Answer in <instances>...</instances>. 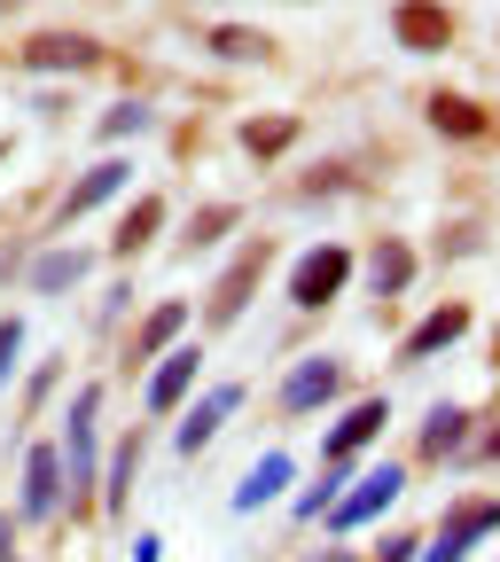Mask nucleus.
I'll return each mask as SVG.
<instances>
[{
	"instance_id": "1",
	"label": "nucleus",
	"mask_w": 500,
	"mask_h": 562,
	"mask_svg": "<svg viewBox=\"0 0 500 562\" xmlns=\"http://www.w3.org/2000/svg\"><path fill=\"white\" fill-rule=\"evenodd\" d=\"M274 266H281V243L274 235H235L227 243V258H220V273L203 281V297H196V336L211 344V336H235L243 328V313L258 305V290L274 281Z\"/></svg>"
},
{
	"instance_id": "2",
	"label": "nucleus",
	"mask_w": 500,
	"mask_h": 562,
	"mask_svg": "<svg viewBox=\"0 0 500 562\" xmlns=\"http://www.w3.org/2000/svg\"><path fill=\"white\" fill-rule=\"evenodd\" d=\"M407 461L391 453V461H360L344 476V492L329 501V516H321V539H352V531H368V524H391L399 516V492H407Z\"/></svg>"
},
{
	"instance_id": "3",
	"label": "nucleus",
	"mask_w": 500,
	"mask_h": 562,
	"mask_svg": "<svg viewBox=\"0 0 500 562\" xmlns=\"http://www.w3.org/2000/svg\"><path fill=\"white\" fill-rule=\"evenodd\" d=\"M16 70H32V79H95V70L118 63V47L102 32H79V24H40L9 47Z\"/></svg>"
},
{
	"instance_id": "4",
	"label": "nucleus",
	"mask_w": 500,
	"mask_h": 562,
	"mask_svg": "<svg viewBox=\"0 0 500 562\" xmlns=\"http://www.w3.org/2000/svg\"><path fill=\"white\" fill-rule=\"evenodd\" d=\"M352 391V360L344 351H305V360H290L281 368V383H274V422H313V414H336Z\"/></svg>"
},
{
	"instance_id": "5",
	"label": "nucleus",
	"mask_w": 500,
	"mask_h": 562,
	"mask_svg": "<svg viewBox=\"0 0 500 562\" xmlns=\"http://www.w3.org/2000/svg\"><path fill=\"white\" fill-rule=\"evenodd\" d=\"M492 539H500V492L477 484V492H454V501L438 508V524H422V554L414 562H469Z\"/></svg>"
},
{
	"instance_id": "6",
	"label": "nucleus",
	"mask_w": 500,
	"mask_h": 562,
	"mask_svg": "<svg viewBox=\"0 0 500 562\" xmlns=\"http://www.w3.org/2000/svg\"><path fill=\"white\" fill-rule=\"evenodd\" d=\"M352 281H360V250H352V243H313V250L290 258L281 297H290L298 321H321V313H336V297L352 290Z\"/></svg>"
},
{
	"instance_id": "7",
	"label": "nucleus",
	"mask_w": 500,
	"mask_h": 562,
	"mask_svg": "<svg viewBox=\"0 0 500 562\" xmlns=\"http://www.w3.org/2000/svg\"><path fill=\"white\" fill-rule=\"evenodd\" d=\"M422 125H431L446 149H469V157L500 149V102H485L469 87H422Z\"/></svg>"
},
{
	"instance_id": "8",
	"label": "nucleus",
	"mask_w": 500,
	"mask_h": 562,
	"mask_svg": "<svg viewBox=\"0 0 500 562\" xmlns=\"http://www.w3.org/2000/svg\"><path fill=\"white\" fill-rule=\"evenodd\" d=\"M24 531H55L63 524V446L55 430H32V446L16 453V508H9Z\"/></svg>"
},
{
	"instance_id": "9",
	"label": "nucleus",
	"mask_w": 500,
	"mask_h": 562,
	"mask_svg": "<svg viewBox=\"0 0 500 562\" xmlns=\"http://www.w3.org/2000/svg\"><path fill=\"white\" fill-rule=\"evenodd\" d=\"M243 406H251V383H243V375L203 383V391H196V398H188V406L165 422V430H173V453H180V461H203L211 446H220V430H227V422H235Z\"/></svg>"
},
{
	"instance_id": "10",
	"label": "nucleus",
	"mask_w": 500,
	"mask_h": 562,
	"mask_svg": "<svg viewBox=\"0 0 500 562\" xmlns=\"http://www.w3.org/2000/svg\"><path fill=\"white\" fill-rule=\"evenodd\" d=\"M133 188V157L125 149H110V157H95L79 180H70L55 203H47V243H63L70 227H79V220H95V211H110L118 195Z\"/></svg>"
},
{
	"instance_id": "11",
	"label": "nucleus",
	"mask_w": 500,
	"mask_h": 562,
	"mask_svg": "<svg viewBox=\"0 0 500 562\" xmlns=\"http://www.w3.org/2000/svg\"><path fill=\"white\" fill-rule=\"evenodd\" d=\"M384 430H391V391H352V398L336 406V422L321 430V469H344V476H352Z\"/></svg>"
},
{
	"instance_id": "12",
	"label": "nucleus",
	"mask_w": 500,
	"mask_h": 562,
	"mask_svg": "<svg viewBox=\"0 0 500 562\" xmlns=\"http://www.w3.org/2000/svg\"><path fill=\"white\" fill-rule=\"evenodd\" d=\"M141 469H149V422H133V430H118V438L102 446L95 524H110V531H125V524H133V484H141Z\"/></svg>"
},
{
	"instance_id": "13",
	"label": "nucleus",
	"mask_w": 500,
	"mask_h": 562,
	"mask_svg": "<svg viewBox=\"0 0 500 562\" xmlns=\"http://www.w3.org/2000/svg\"><path fill=\"white\" fill-rule=\"evenodd\" d=\"M384 40L399 55H414V63H431V55L462 47V9H454V0H391V9H384Z\"/></svg>"
},
{
	"instance_id": "14",
	"label": "nucleus",
	"mask_w": 500,
	"mask_h": 562,
	"mask_svg": "<svg viewBox=\"0 0 500 562\" xmlns=\"http://www.w3.org/2000/svg\"><path fill=\"white\" fill-rule=\"evenodd\" d=\"M173 235V195L165 188H141L118 220H110V243H102V266H118V273H133L141 258H149L157 243Z\"/></svg>"
},
{
	"instance_id": "15",
	"label": "nucleus",
	"mask_w": 500,
	"mask_h": 562,
	"mask_svg": "<svg viewBox=\"0 0 500 562\" xmlns=\"http://www.w3.org/2000/svg\"><path fill=\"white\" fill-rule=\"evenodd\" d=\"M188 321H196V305H188L180 290H173V297H157L149 313H141V321L118 336V375H125V383H133V375H149V368L165 360V351L188 336Z\"/></svg>"
},
{
	"instance_id": "16",
	"label": "nucleus",
	"mask_w": 500,
	"mask_h": 562,
	"mask_svg": "<svg viewBox=\"0 0 500 562\" xmlns=\"http://www.w3.org/2000/svg\"><path fill=\"white\" fill-rule=\"evenodd\" d=\"M196 391H203V336H180V344L165 351V360H157L149 375H141V422L157 430V422H173Z\"/></svg>"
},
{
	"instance_id": "17",
	"label": "nucleus",
	"mask_w": 500,
	"mask_h": 562,
	"mask_svg": "<svg viewBox=\"0 0 500 562\" xmlns=\"http://www.w3.org/2000/svg\"><path fill=\"white\" fill-rule=\"evenodd\" d=\"M469 430H477V406H462V398H431L399 461H407L414 476H446V461L462 453V438H469Z\"/></svg>"
},
{
	"instance_id": "18",
	"label": "nucleus",
	"mask_w": 500,
	"mask_h": 562,
	"mask_svg": "<svg viewBox=\"0 0 500 562\" xmlns=\"http://www.w3.org/2000/svg\"><path fill=\"white\" fill-rule=\"evenodd\" d=\"M469 336H477V305L469 297H438L431 313L391 344V368H431V360H446V351L469 344Z\"/></svg>"
},
{
	"instance_id": "19",
	"label": "nucleus",
	"mask_w": 500,
	"mask_h": 562,
	"mask_svg": "<svg viewBox=\"0 0 500 562\" xmlns=\"http://www.w3.org/2000/svg\"><path fill=\"white\" fill-rule=\"evenodd\" d=\"M422 281V243H407V235H376L368 250H360V290L376 297V313H391L407 290Z\"/></svg>"
},
{
	"instance_id": "20",
	"label": "nucleus",
	"mask_w": 500,
	"mask_h": 562,
	"mask_svg": "<svg viewBox=\"0 0 500 562\" xmlns=\"http://www.w3.org/2000/svg\"><path fill=\"white\" fill-rule=\"evenodd\" d=\"M95 273H102V250L95 243H47V250L24 258V290L32 297H79Z\"/></svg>"
},
{
	"instance_id": "21",
	"label": "nucleus",
	"mask_w": 500,
	"mask_h": 562,
	"mask_svg": "<svg viewBox=\"0 0 500 562\" xmlns=\"http://www.w3.org/2000/svg\"><path fill=\"white\" fill-rule=\"evenodd\" d=\"M235 149H243L258 172H274L281 157L305 149V117H298V110H251V117H235Z\"/></svg>"
},
{
	"instance_id": "22",
	"label": "nucleus",
	"mask_w": 500,
	"mask_h": 562,
	"mask_svg": "<svg viewBox=\"0 0 500 562\" xmlns=\"http://www.w3.org/2000/svg\"><path fill=\"white\" fill-rule=\"evenodd\" d=\"M243 227H251V203H227V195H211V203H196V211H188V220H173V258L227 250Z\"/></svg>"
},
{
	"instance_id": "23",
	"label": "nucleus",
	"mask_w": 500,
	"mask_h": 562,
	"mask_svg": "<svg viewBox=\"0 0 500 562\" xmlns=\"http://www.w3.org/2000/svg\"><path fill=\"white\" fill-rule=\"evenodd\" d=\"M298 476H305V469H298V453H290V446H266V453H258V461L235 476L227 508H235V516H258V508H274V501H290V492H298Z\"/></svg>"
},
{
	"instance_id": "24",
	"label": "nucleus",
	"mask_w": 500,
	"mask_h": 562,
	"mask_svg": "<svg viewBox=\"0 0 500 562\" xmlns=\"http://www.w3.org/2000/svg\"><path fill=\"white\" fill-rule=\"evenodd\" d=\"M196 40H203L211 63H227V70H274L281 63V40L258 32V24H203Z\"/></svg>"
},
{
	"instance_id": "25",
	"label": "nucleus",
	"mask_w": 500,
	"mask_h": 562,
	"mask_svg": "<svg viewBox=\"0 0 500 562\" xmlns=\"http://www.w3.org/2000/svg\"><path fill=\"white\" fill-rule=\"evenodd\" d=\"M352 188H360V165H352V157H321V165H298L290 180H281V203H336V195H352Z\"/></svg>"
},
{
	"instance_id": "26",
	"label": "nucleus",
	"mask_w": 500,
	"mask_h": 562,
	"mask_svg": "<svg viewBox=\"0 0 500 562\" xmlns=\"http://www.w3.org/2000/svg\"><path fill=\"white\" fill-rule=\"evenodd\" d=\"M485 243H492V211H446L422 258H431V266H462V258H477Z\"/></svg>"
},
{
	"instance_id": "27",
	"label": "nucleus",
	"mask_w": 500,
	"mask_h": 562,
	"mask_svg": "<svg viewBox=\"0 0 500 562\" xmlns=\"http://www.w3.org/2000/svg\"><path fill=\"white\" fill-rule=\"evenodd\" d=\"M446 469H454V476H500V398L477 406V430L462 438V453H454Z\"/></svg>"
},
{
	"instance_id": "28",
	"label": "nucleus",
	"mask_w": 500,
	"mask_h": 562,
	"mask_svg": "<svg viewBox=\"0 0 500 562\" xmlns=\"http://www.w3.org/2000/svg\"><path fill=\"white\" fill-rule=\"evenodd\" d=\"M149 125H157V102H149V94H118V102L95 117V140H102V157H110V149H125V140H141Z\"/></svg>"
},
{
	"instance_id": "29",
	"label": "nucleus",
	"mask_w": 500,
	"mask_h": 562,
	"mask_svg": "<svg viewBox=\"0 0 500 562\" xmlns=\"http://www.w3.org/2000/svg\"><path fill=\"white\" fill-rule=\"evenodd\" d=\"M63 375H70V351H47L40 368H24V375H16V422H24V430L47 414V398L63 391Z\"/></svg>"
},
{
	"instance_id": "30",
	"label": "nucleus",
	"mask_w": 500,
	"mask_h": 562,
	"mask_svg": "<svg viewBox=\"0 0 500 562\" xmlns=\"http://www.w3.org/2000/svg\"><path fill=\"white\" fill-rule=\"evenodd\" d=\"M336 492H344V469H313V476H298V492H290V524H321Z\"/></svg>"
},
{
	"instance_id": "31",
	"label": "nucleus",
	"mask_w": 500,
	"mask_h": 562,
	"mask_svg": "<svg viewBox=\"0 0 500 562\" xmlns=\"http://www.w3.org/2000/svg\"><path fill=\"white\" fill-rule=\"evenodd\" d=\"M24 336H32V321L0 305V398H9V383L24 375Z\"/></svg>"
},
{
	"instance_id": "32",
	"label": "nucleus",
	"mask_w": 500,
	"mask_h": 562,
	"mask_svg": "<svg viewBox=\"0 0 500 562\" xmlns=\"http://www.w3.org/2000/svg\"><path fill=\"white\" fill-rule=\"evenodd\" d=\"M414 554H422V524H391L360 562H414Z\"/></svg>"
},
{
	"instance_id": "33",
	"label": "nucleus",
	"mask_w": 500,
	"mask_h": 562,
	"mask_svg": "<svg viewBox=\"0 0 500 562\" xmlns=\"http://www.w3.org/2000/svg\"><path fill=\"white\" fill-rule=\"evenodd\" d=\"M305 562H360V554H352V547H344V539H321V547H313V554H305Z\"/></svg>"
},
{
	"instance_id": "34",
	"label": "nucleus",
	"mask_w": 500,
	"mask_h": 562,
	"mask_svg": "<svg viewBox=\"0 0 500 562\" xmlns=\"http://www.w3.org/2000/svg\"><path fill=\"white\" fill-rule=\"evenodd\" d=\"M157 554H165V539H157V531H133V562H157Z\"/></svg>"
},
{
	"instance_id": "35",
	"label": "nucleus",
	"mask_w": 500,
	"mask_h": 562,
	"mask_svg": "<svg viewBox=\"0 0 500 562\" xmlns=\"http://www.w3.org/2000/svg\"><path fill=\"white\" fill-rule=\"evenodd\" d=\"M485 368L500 375V321H492V336H485Z\"/></svg>"
},
{
	"instance_id": "36",
	"label": "nucleus",
	"mask_w": 500,
	"mask_h": 562,
	"mask_svg": "<svg viewBox=\"0 0 500 562\" xmlns=\"http://www.w3.org/2000/svg\"><path fill=\"white\" fill-rule=\"evenodd\" d=\"M32 9V0H0V24H9V16H24Z\"/></svg>"
},
{
	"instance_id": "37",
	"label": "nucleus",
	"mask_w": 500,
	"mask_h": 562,
	"mask_svg": "<svg viewBox=\"0 0 500 562\" xmlns=\"http://www.w3.org/2000/svg\"><path fill=\"white\" fill-rule=\"evenodd\" d=\"M9 157H16V133H0V165H9Z\"/></svg>"
},
{
	"instance_id": "38",
	"label": "nucleus",
	"mask_w": 500,
	"mask_h": 562,
	"mask_svg": "<svg viewBox=\"0 0 500 562\" xmlns=\"http://www.w3.org/2000/svg\"><path fill=\"white\" fill-rule=\"evenodd\" d=\"M298 9H313V0H298Z\"/></svg>"
}]
</instances>
